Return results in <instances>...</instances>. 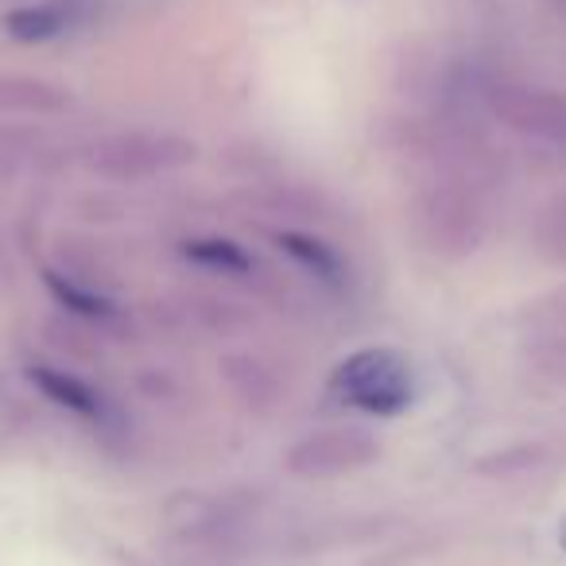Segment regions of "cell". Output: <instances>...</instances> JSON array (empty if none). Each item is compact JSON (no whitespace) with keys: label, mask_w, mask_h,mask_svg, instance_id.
I'll list each match as a JSON object with an SVG mask.
<instances>
[{"label":"cell","mask_w":566,"mask_h":566,"mask_svg":"<svg viewBox=\"0 0 566 566\" xmlns=\"http://www.w3.org/2000/svg\"><path fill=\"white\" fill-rule=\"evenodd\" d=\"M331 392L346 408L392 419L416 403V369L400 349H357L334 369Z\"/></svg>","instance_id":"1"},{"label":"cell","mask_w":566,"mask_h":566,"mask_svg":"<svg viewBox=\"0 0 566 566\" xmlns=\"http://www.w3.org/2000/svg\"><path fill=\"white\" fill-rule=\"evenodd\" d=\"M416 233L439 256H465L478 249L481 233H485V213H481L478 198L462 187H431L416 202Z\"/></svg>","instance_id":"2"},{"label":"cell","mask_w":566,"mask_h":566,"mask_svg":"<svg viewBox=\"0 0 566 566\" xmlns=\"http://www.w3.org/2000/svg\"><path fill=\"white\" fill-rule=\"evenodd\" d=\"M195 159V144L182 136H159V133H120L109 136L94 148L90 164L97 175L117 182H144L164 171H179Z\"/></svg>","instance_id":"3"},{"label":"cell","mask_w":566,"mask_h":566,"mask_svg":"<svg viewBox=\"0 0 566 566\" xmlns=\"http://www.w3.org/2000/svg\"><path fill=\"white\" fill-rule=\"evenodd\" d=\"M489 105L516 133L543 144H566V94L524 82H496L489 90Z\"/></svg>","instance_id":"4"},{"label":"cell","mask_w":566,"mask_h":566,"mask_svg":"<svg viewBox=\"0 0 566 566\" xmlns=\"http://www.w3.org/2000/svg\"><path fill=\"white\" fill-rule=\"evenodd\" d=\"M377 458V442L361 431H323L303 439L300 447L287 454L300 478H338V473L361 470Z\"/></svg>","instance_id":"5"},{"label":"cell","mask_w":566,"mask_h":566,"mask_svg":"<svg viewBox=\"0 0 566 566\" xmlns=\"http://www.w3.org/2000/svg\"><path fill=\"white\" fill-rule=\"evenodd\" d=\"M28 380H32V385L40 388L51 403L66 408L71 416L86 419V423L105 427L113 419L109 400H105L94 385H86L82 377H74V373H63V369H55V365H28Z\"/></svg>","instance_id":"6"},{"label":"cell","mask_w":566,"mask_h":566,"mask_svg":"<svg viewBox=\"0 0 566 566\" xmlns=\"http://www.w3.org/2000/svg\"><path fill=\"white\" fill-rule=\"evenodd\" d=\"M86 0H43V4H24L4 17V35L17 43H48L55 35L71 32V24L82 17Z\"/></svg>","instance_id":"7"},{"label":"cell","mask_w":566,"mask_h":566,"mask_svg":"<svg viewBox=\"0 0 566 566\" xmlns=\"http://www.w3.org/2000/svg\"><path fill=\"white\" fill-rule=\"evenodd\" d=\"M275 244H280L303 272H311L318 283H326V287H342V283H346V260L338 256L334 244L318 241V237H307V233H280Z\"/></svg>","instance_id":"8"},{"label":"cell","mask_w":566,"mask_h":566,"mask_svg":"<svg viewBox=\"0 0 566 566\" xmlns=\"http://www.w3.org/2000/svg\"><path fill=\"white\" fill-rule=\"evenodd\" d=\"M71 105L63 86L40 78H0V113H63Z\"/></svg>","instance_id":"9"},{"label":"cell","mask_w":566,"mask_h":566,"mask_svg":"<svg viewBox=\"0 0 566 566\" xmlns=\"http://www.w3.org/2000/svg\"><path fill=\"white\" fill-rule=\"evenodd\" d=\"M43 283H48V292L55 295V300L63 303L71 315L86 318V323H113V318L120 315L113 300H105V295L90 292V287H82V283L66 280V275L55 272V268H48V272H43Z\"/></svg>","instance_id":"10"},{"label":"cell","mask_w":566,"mask_h":566,"mask_svg":"<svg viewBox=\"0 0 566 566\" xmlns=\"http://www.w3.org/2000/svg\"><path fill=\"white\" fill-rule=\"evenodd\" d=\"M182 256L190 264L206 268V272H221V275H244L252 272V256L229 237H195V241L182 244Z\"/></svg>","instance_id":"11"},{"label":"cell","mask_w":566,"mask_h":566,"mask_svg":"<svg viewBox=\"0 0 566 566\" xmlns=\"http://www.w3.org/2000/svg\"><path fill=\"white\" fill-rule=\"evenodd\" d=\"M539 249L555 260H566V198H558L539 221Z\"/></svg>","instance_id":"12"},{"label":"cell","mask_w":566,"mask_h":566,"mask_svg":"<svg viewBox=\"0 0 566 566\" xmlns=\"http://www.w3.org/2000/svg\"><path fill=\"white\" fill-rule=\"evenodd\" d=\"M558 543H563V551H566V520H563V527H558Z\"/></svg>","instance_id":"13"}]
</instances>
